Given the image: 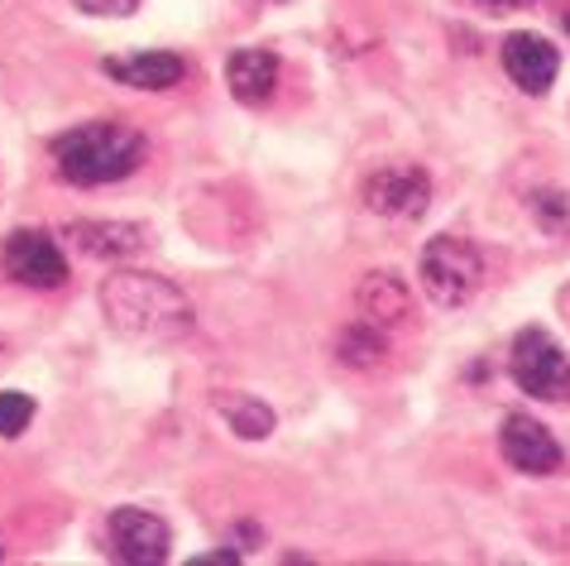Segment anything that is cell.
Instances as JSON below:
<instances>
[{
    "label": "cell",
    "instance_id": "1",
    "mask_svg": "<svg viewBox=\"0 0 570 566\" xmlns=\"http://www.w3.org/2000/svg\"><path fill=\"white\" fill-rule=\"evenodd\" d=\"M101 312L110 322V332H120L135 345H168L193 332V303L178 283L158 279V274H110L101 283Z\"/></svg>",
    "mask_w": 570,
    "mask_h": 566
},
{
    "label": "cell",
    "instance_id": "2",
    "mask_svg": "<svg viewBox=\"0 0 570 566\" xmlns=\"http://www.w3.org/2000/svg\"><path fill=\"white\" fill-rule=\"evenodd\" d=\"M145 159V135L125 120H91L53 139L58 178L72 187H101L116 178H130Z\"/></svg>",
    "mask_w": 570,
    "mask_h": 566
},
{
    "label": "cell",
    "instance_id": "3",
    "mask_svg": "<svg viewBox=\"0 0 570 566\" xmlns=\"http://www.w3.org/2000/svg\"><path fill=\"white\" fill-rule=\"evenodd\" d=\"M417 274H422V289L436 308H461L480 293L484 260H480V250H474V241H465V235H436V241L422 245Z\"/></svg>",
    "mask_w": 570,
    "mask_h": 566
},
{
    "label": "cell",
    "instance_id": "4",
    "mask_svg": "<svg viewBox=\"0 0 570 566\" xmlns=\"http://www.w3.org/2000/svg\"><path fill=\"white\" fill-rule=\"evenodd\" d=\"M509 370H513V384L522 389V394H532V399H542V403L570 399V355L547 332H537V326L518 332L513 355H509Z\"/></svg>",
    "mask_w": 570,
    "mask_h": 566
},
{
    "label": "cell",
    "instance_id": "5",
    "mask_svg": "<svg viewBox=\"0 0 570 566\" xmlns=\"http://www.w3.org/2000/svg\"><path fill=\"white\" fill-rule=\"evenodd\" d=\"M432 202V183L417 164H384L364 183V207L384 222H417Z\"/></svg>",
    "mask_w": 570,
    "mask_h": 566
},
{
    "label": "cell",
    "instance_id": "6",
    "mask_svg": "<svg viewBox=\"0 0 570 566\" xmlns=\"http://www.w3.org/2000/svg\"><path fill=\"white\" fill-rule=\"evenodd\" d=\"M0 270L24 289H62L68 283V260L49 231H14L0 245Z\"/></svg>",
    "mask_w": 570,
    "mask_h": 566
},
{
    "label": "cell",
    "instance_id": "7",
    "mask_svg": "<svg viewBox=\"0 0 570 566\" xmlns=\"http://www.w3.org/2000/svg\"><path fill=\"white\" fill-rule=\"evenodd\" d=\"M110 553L130 566H154V562H168V547H173V533L158 514L149 509H116L110 514Z\"/></svg>",
    "mask_w": 570,
    "mask_h": 566
},
{
    "label": "cell",
    "instance_id": "8",
    "mask_svg": "<svg viewBox=\"0 0 570 566\" xmlns=\"http://www.w3.org/2000/svg\"><path fill=\"white\" fill-rule=\"evenodd\" d=\"M499 447H503V461L522 470V476H551V470H561V442L528 413L503 418Z\"/></svg>",
    "mask_w": 570,
    "mask_h": 566
},
{
    "label": "cell",
    "instance_id": "9",
    "mask_svg": "<svg viewBox=\"0 0 570 566\" xmlns=\"http://www.w3.org/2000/svg\"><path fill=\"white\" fill-rule=\"evenodd\" d=\"M503 68L528 97H547L561 72V53L542 35H509L503 39Z\"/></svg>",
    "mask_w": 570,
    "mask_h": 566
},
{
    "label": "cell",
    "instance_id": "10",
    "mask_svg": "<svg viewBox=\"0 0 570 566\" xmlns=\"http://www.w3.org/2000/svg\"><path fill=\"white\" fill-rule=\"evenodd\" d=\"M101 72L116 77L120 87H135V91H168L187 77V62L178 53L149 49V53H130V58H106Z\"/></svg>",
    "mask_w": 570,
    "mask_h": 566
},
{
    "label": "cell",
    "instance_id": "11",
    "mask_svg": "<svg viewBox=\"0 0 570 566\" xmlns=\"http://www.w3.org/2000/svg\"><path fill=\"white\" fill-rule=\"evenodd\" d=\"M360 312L364 322L379 326V332H389V326H403L413 318V293H407V283L399 274H364L360 283Z\"/></svg>",
    "mask_w": 570,
    "mask_h": 566
},
{
    "label": "cell",
    "instance_id": "12",
    "mask_svg": "<svg viewBox=\"0 0 570 566\" xmlns=\"http://www.w3.org/2000/svg\"><path fill=\"white\" fill-rule=\"evenodd\" d=\"M226 87L235 101L245 106H264L268 97H274L278 87V58L268 49H240L226 58Z\"/></svg>",
    "mask_w": 570,
    "mask_h": 566
},
{
    "label": "cell",
    "instance_id": "13",
    "mask_svg": "<svg viewBox=\"0 0 570 566\" xmlns=\"http://www.w3.org/2000/svg\"><path fill=\"white\" fill-rule=\"evenodd\" d=\"M72 241L97 260H130L149 245V231L135 222H72Z\"/></svg>",
    "mask_w": 570,
    "mask_h": 566
},
{
    "label": "cell",
    "instance_id": "14",
    "mask_svg": "<svg viewBox=\"0 0 570 566\" xmlns=\"http://www.w3.org/2000/svg\"><path fill=\"white\" fill-rule=\"evenodd\" d=\"M216 408H220V418L230 422V432L245 437V442H264V437L278 428L274 408H268L264 399H255V394H220Z\"/></svg>",
    "mask_w": 570,
    "mask_h": 566
},
{
    "label": "cell",
    "instance_id": "15",
    "mask_svg": "<svg viewBox=\"0 0 570 566\" xmlns=\"http://www.w3.org/2000/svg\"><path fill=\"white\" fill-rule=\"evenodd\" d=\"M336 351H341V365L370 370V365H379V360H384V332H379V326H370V322H360V326H351V332H341Z\"/></svg>",
    "mask_w": 570,
    "mask_h": 566
},
{
    "label": "cell",
    "instance_id": "16",
    "mask_svg": "<svg viewBox=\"0 0 570 566\" xmlns=\"http://www.w3.org/2000/svg\"><path fill=\"white\" fill-rule=\"evenodd\" d=\"M29 422H35V399L20 389H6L0 394V437H20Z\"/></svg>",
    "mask_w": 570,
    "mask_h": 566
},
{
    "label": "cell",
    "instance_id": "17",
    "mask_svg": "<svg viewBox=\"0 0 570 566\" xmlns=\"http://www.w3.org/2000/svg\"><path fill=\"white\" fill-rule=\"evenodd\" d=\"M532 216H537V226H547L551 235H566L570 231V197L566 193H537Z\"/></svg>",
    "mask_w": 570,
    "mask_h": 566
},
{
    "label": "cell",
    "instance_id": "18",
    "mask_svg": "<svg viewBox=\"0 0 570 566\" xmlns=\"http://www.w3.org/2000/svg\"><path fill=\"white\" fill-rule=\"evenodd\" d=\"M82 14H97V20H125V14L139 10V0H72Z\"/></svg>",
    "mask_w": 570,
    "mask_h": 566
},
{
    "label": "cell",
    "instance_id": "19",
    "mask_svg": "<svg viewBox=\"0 0 570 566\" xmlns=\"http://www.w3.org/2000/svg\"><path fill=\"white\" fill-rule=\"evenodd\" d=\"M235 562H240V557H235L230 547H226V553H207V557H193V566H235Z\"/></svg>",
    "mask_w": 570,
    "mask_h": 566
},
{
    "label": "cell",
    "instance_id": "20",
    "mask_svg": "<svg viewBox=\"0 0 570 566\" xmlns=\"http://www.w3.org/2000/svg\"><path fill=\"white\" fill-rule=\"evenodd\" d=\"M518 6H528V0H480V10H489V14H509Z\"/></svg>",
    "mask_w": 570,
    "mask_h": 566
},
{
    "label": "cell",
    "instance_id": "21",
    "mask_svg": "<svg viewBox=\"0 0 570 566\" xmlns=\"http://www.w3.org/2000/svg\"><path fill=\"white\" fill-rule=\"evenodd\" d=\"M561 25H566V35H570V6L561 10Z\"/></svg>",
    "mask_w": 570,
    "mask_h": 566
}]
</instances>
